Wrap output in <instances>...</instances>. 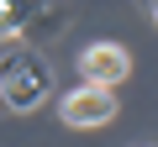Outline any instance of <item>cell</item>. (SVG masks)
<instances>
[{"instance_id": "cell-1", "label": "cell", "mask_w": 158, "mask_h": 147, "mask_svg": "<svg viewBox=\"0 0 158 147\" xmlns=\"http://www.w3.org/2000/svg\"><path fill=\"white\" fill-rule=\"evenodd\" d=\"M53 89V68L37 47H6L0 53V100H6L11 110H37Z\"/></svg>"}, {"instance_id": "cell-2", "label": "cell", "mask_w": 158, "mask_h": 147, "mask_svg": "<svg viewBox=\"0 0 158 147\" xmlns=\"http://www.w3.org/2000/svg\"><path fill=\"white\" fill-rule=\"evenodd\" d=\"M127 47L121 42H90L85 47V58H79V79L85 84H95V89H116L121 79H127Z\"/></svg>"}, {"instance_id": "cell-3", "label": "cell", "mask_w": 158, "mask_h": 147, "mask_svg": "<svg viewBox=\"0 0 158 147\" xmlns=\"http://www.w3.org/2000/svg\"><path fill=\"white\" fill-rule=\"evenodd\" d=\"M58 116H63L69 126H106V121L116 116V95H111V89H95V84H79V89L63 95Z\"/></svg>"}, {"instance_id": "cell-4", "label": "cell", "mask_w": 158, "mask_h": 147, "mask_svg": "<svg viewBox=\"0 0 158 147\" xmlns=\"http://www.w3.org/2000/svg\"><path fill=\"white\" fill-rule=\"evenodd\" d=\"M69 26V11H58V6H37V16L27 21V32H21V47H37V42H48V37H58Z\"/></svg>"}, {"instance_id": "cell-5", "label": "cell", "mask_w": 158, "mask_h": 147, "mask_svg": "<svg viewBox=\"0 0 158 147\" xmlns=\"http://www.w3.org/2000/svg\"><path fill=\"white\" fill-rule=\"evenodd\" d=\"M153 21H158V6H153Z\"/></svg>"}]
</instances>
